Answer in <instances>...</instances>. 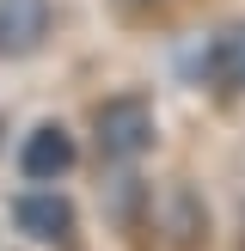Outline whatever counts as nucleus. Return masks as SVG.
<instances>
[{
  "label": "nucleus",
  "instance_id": "1",
  "mask_svg": "<svg viewBox=\"0 0 245 251\" xmlns=\"http://www.w3.org/2000/svg\"><path fill=\"white\" fill-rule=\"evenodd\" d=\"M92 141H98V153H104L110 166H135V159H147V153H153V141H159L153 104H147L141 92L104 98L98 117H92Z\"/></svg>",
  "mask_w": 245,
  "mask_h": 251
},
{
  "label": "nucleus",
  "instance_id": "2",
  "mask_svg": "<svg viewBox=\"0 0 245 251\" xmlns=\"http://www.w3.org/2000/svg\"><path fill=\"white\" fill-rule=\"evenodd\" d=\"M74 221H80V208H74L68 196H55V190H24V196H12V227H19L31 245L74 251V245H80V239H74Z\"/></svg>",
  "mask_w": 245,
  "mask_h": 251
},
{
  "label": "nucleus",
  "instance_id": "3",
  "mask_svg": "<svg viewBox=\"0 0 245 251\" xmlns=\"http://www.w3.org/2000/svg\"><path fill=\"white\" fill-rule=\"evenodd\" d=\"M153 221H159V233H166V245H172V251H202V245H208V233H215L202 190H196V184H184V178L172 184L166 196H159Z\"/></svg>",
  "mask_w": 245,
  "mask_h": 251
},
{
  "label": "nucleus",
  "instance_id": "4",
  "mask_svg": "<svg viewBox=\"0 0 245 251\" xmlns=\"http://www.w3.org/2000/svg\"><path fill=\"white\" fill-rule=\"evenodd\" d=\"M55 6L49 0H0V61H24L49 43Z\"/></svg>",
  "mask_w": 245,
  "mask_h": 251
},
{
  "label": "nucleus",
  "instance_id": "5",
  "mask_svg": "<svg viewBox=\"0 0 245 251\" xmlns=\"http://www.w3.org/2000/svg\"><path fill=\"white\" fill-rule=\"evenodd\" d=\"M74 166H80V147H74V135L61 129V123H37V129L19 141V172H24L31 184L68 178Z\"/></svg>",
  "mask_w": 245,
  "mask_h": 251
},
{
  "label": "nucleus",
  "instance_id": "6",
  "mask_svg": "<svg viewBox=\"0 0 245 251\" xmlns=\"http://www.w3.org/2000/svg\"><path fill=\"white\" fill-rule=\"evenodd\" d=\"M196 74H208L220 98L245 104V19L220 25V31L208 37V49H202V68H196Z\"/></svg>",
  "mask_w": 245,
  "mask_h": 251
},
{
  "label": "nucleus",
  "instance_id": "7",
  "mask_svg": "<svg viewBox=\"0 0 245 251\" xmlns=\"http://www.w3.org/2000/svg\"><path fill=\"white\" fill-rule=\"evenodd\" d=\"M0 129H6V123H0Z\"/></svg>",
  "mask_w": 245,
  "mask_h": 251
}]
</instances>
